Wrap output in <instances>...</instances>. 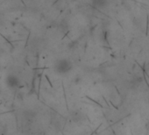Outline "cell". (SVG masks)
Returning a JSON list of instances; mask_svg holds the SVG:
<instances>
[{"instance_id": "cell-1", "label": "cell", "mask_w": 149, "mask_h": 135, "mask_svg": "<svg viewBox=\"0 0 149 135\" xmlns=\"http://www.w3.org/2000/svg\"><path fill=\"white\" fill-rule=\"evenodd\" d=\"M54 69L58 74H66L71 70L72 63L68 59H60L54 63Z\"/></svg>"}, {"instance_id": "cell-2", "label": "cell", "mask_w": 149, "mask_h": 135, "mask_svg": "<svg viewBox=\"0 0 149 135\" xmlns=\"http://www.w3.org/2000/svg\"><path fill=\"white\" fill-rule=\"evenodd\" d=\"M6 85L9 88H16V87H18L19 85L20 80H19V78L16 75L10 74V75H8L6 77Z\"/></svg>"}]
</instances>
